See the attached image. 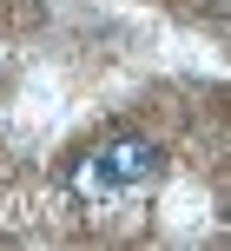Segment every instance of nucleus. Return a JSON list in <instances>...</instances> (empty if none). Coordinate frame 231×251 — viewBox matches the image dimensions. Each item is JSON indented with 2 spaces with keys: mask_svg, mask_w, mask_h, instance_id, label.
Instances as JSON below:
<instances>
[{
  "mask_svg": "<svg viewBox=\"0 0 231 251\" xmlns=\"http://www.w3.org/2000/svg\"><path fill=\"white\" fill-rule=\"evenodd\" d=\"M159 172H165V152H159V139H145V132H113V139H99V146L86 152V165H73V185L106 199V192L159 185Z\"/></svg>",
  "mask_w": 231,
  "mask_h": 251,
  "instance_id": "1",
  "label": "nucleus"
}]
</instances>
